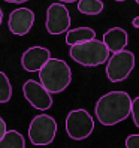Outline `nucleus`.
Here are the masks:
<instances>
[{
    "label": "nucleus",
    "instance_id": "obj_10",
    "mask_svg": "<svg viewBox=\"0 0 139 148\" xmlns=\"http://www.w3.org/2000/svg\"><path fill=\"white\" fill-rule=\"evenodd\" d=\"M51 58L49 49L45 47H30L21 56V66L27 72H39L40 67Z\"/></svg>",
    "mask_w": 139,
    "mask_h": 148
},
{
    "label": "nucleus",
    "instance_id": "obj_16",
    "mask_svg": "<svg viewBox=\"0 0 139 148\" xmlns=\"http://www.w3.org/2000/svg\"><path fill=\"white\" fill-rule=\"evenodd\" d=\"M132 117H133V123L135 126L139 129V96H136V97L132 100Z\"/></svg>",
    "mask_w": 139,
    "mask_h": 148
},
{
    "label": "nucleus",
    "instance_id": "obj_11",
    "mask_svg": "<svg viewBox=\"0 0 139 148\" xmlns=\"http://www.w3.org/2000/svg\"><path fill=\"white\" fill-rule=\"evenodd\" d=\"M102 42L105 43L111 53H117V51H121L126 48L127 42H129V36H127V32L124 29L112 27L108 32H105Z\"/></svg>",
    "mask_w": 139,
    "mask_h": 148
},
{
    "label": "nucleus",
    "instance_id": "obj_12",
    "mask_svg": "<svg viewBox=\"0 0 139 148\" xmlns=\"http://www.w3.org/2000/svg\"><path fill=\"white\" fill-rule=\"evenodd\" d=\"M96 38V32L91 27H76V29H69L66 32V43L69 47L75 45L79 42H87Z\"/></svg>",
    "mask_w": 139,
    "mask_h": 148
},
{
    "label": "nucleus",
    "instance_id": "obj_17",
    "mask_svg": "<svg viewBox=\"0 0 139 148\" xmlns=\"http://www.w3.org/2000/svg\"><path fill=\"white\" fill-rule=\"evenodd\" d=\"M126 148H139V133L127 136V139H126Z\"/></svg>",
    "mask_w": 139,
    "mask_h": 148
},
{
    "label": "nucleus",
    "instance_id": "obj_3",
    "mask_svg": "<svg viewBox=\"0 0 139 148\" xmlns=\"http://www.w3.org/2000/svg\"><path fill=\"white\" fill-rule=\"evenodd\" d=\"M69 56L73 62L85 67H96L103 64L108 60L109 49L103 42L97 40L96 38L87 42H79L71 45Z\"/></svg>",
    "mask_w": 139,
    "mask_h": 148
},
{
    "label": "nucleus",
    "instance_id": "obj_23",
    "mask_svg": "<svg viewBox=\"0 0 139 148\" xmlns=\"http://www.w3.org/2000/svg\"><path fill=\"white\" fill-rule=\"evenodd\" d=\"M114 2H126V0H114Z\"/></svg>",
    "mask_w": 139,
    "mask_h": 148
},
{
    "label": "nucleus",
    "instance_id": "obj_4",
    "mask_svg": "<svg viewBox=\"0 0 139 148\" xmlns=\"http://www.w3.org/2000/svg\"><path fill=\"white\" fill-rule=\"evenodd\" d=\"M57 135V121L47 114L36 115L29 126V139L33 145H49Z\"/></svg>",
    "mask_w": 139,
    "mask_h": 148
},
{
    "label": "nucleus",
    "instance_id": "obj_6",
    "mask_svg": "<svg viewBox=\"0 0 139 148\" xmlns=\"http://www.w3.org/2000/svg\"><path fill=\"white\" fill-rule=\"evenodd\" d=\"M135 67V54L121 49L111 56L106 64V76L111 82H121L129 78Z\"/></svg>",
    "mask_w": 139,
    "mask_h": 148
},
{
    "label": "nucleus",
    "instance_id": "obj_1",
    "mask_svg": "<svg viewBox=\"0 0 139 148\" xmlns=\"http://www.w3.org/2000/svg\"><path fill=\"white\" fill-rule=\"evenodd\" d=\"M132 112V99L126 91H109L103 94L94 106V114L102 126H115Z\"/></svg>",
    "mask_w": 139,
    "mask_h": 148
},
{
    "label": "nucleus",
    "instance_id": "obj_7",
    "mask_svg": "<svg viewBox=\"0 0 139 148\" xmlns=\"http://www.w3.org/2000/svg\"><path fill=\"white\" fill-rule=\"evenodd\" d=\"M45 27L49 34L66 33L71 27V14L63 3H51L47 9Z\"/></svg>",
    "mask_w": 139,
    "mask_h": 148
},
{
    "label": "nucleus",
    "instance_id": "obj_8",
    "mask_svg": "<svg viewBox=\"0 0 139 148\" xmlns=\"http://www.w3.org/2000/svg\"><path fill=\"white\" fill-rule=\"evenodd\" d=\"M23 93L24 97L33 108L39 111H47L53 106V97L51 93L47 91V88L40 82H36L33 79L25 81L23 85Z\"/></svg>",
    "mask_w": 139,
    "mask_h": 148
},
{
    "label": "nucleus",
    "instance_id": "obj_15",
    "mask_svg": "<svg viewBox=\"0 0 139 148\" xmlns=\"http://www.w3.org/2000/svg\"><path fill=\"white\" fill-rule=\"evenodd\" d=\"M12 97V85L5 72L0 71V103H8Z\"/></svg>",
    "mask_w": 139,
    "mask_h": 148
},
{
    "label": "nucleus",
    "instance_id": "obj_20",
    "mask_svg": "<svg viewBox=\"0 0 139 148\" xmlns=\"http://www.w3.org/2000/svg\"><path fill=\"white\" fill-rule=\"evenodd\" d=\"M6 3H16V5H20V3H24V2H29V0H5Z\"/></svg>",
    "mask_w": 139,
    "mask_h": 148
},
{
    "label": "nucleus",
    "instance_id": "obj_9",
    "mask_svg": "<svg viewBox=\"0 0 139 148\" xmlns=\"http://www.w3.org/2000/svg\"><path fill=\"white\" fill-rule=\"evenodd\" d=\"M34 23V12L29 8H16L9 14L8 27L9 32L15 36H24L27 34Z\"/></svg>",
    "mask_w": 139,
    "mask_h": 148
},
{
    "label": "nucleus",
    "instance_id": "obj_24",
    "mask_svg": "<svg viewBox=\"0 0 139 148\" xmlns=\"http://www.w3.org/2000/svg\"><path fill=\"white\" fill-rule=\"evenodd\" d=\"M135 2H136V3H138V5H139V0H135Z\"/></svg>",
    "mask_w": 139,
    "mask_h": 148
},
{
    "label": "nucleus",
    "instance_id": "obj_22",
    "mask_svg": "<svg viewBox=\"0 0 139 148\" xmlns=\"http://www.w3.org/2000/svg\"><path fill=\"white\" fill-rule=\"evenodd\" d=\"M2 21H3V11L0 9V25H2Z\"/></svg>",
    "mask_w": 139,
    "mask_h": 148
},
{
    "label": "nucleus",
    "instance_id": "obj_19",
    "mask_svg": "<svg viewBox=\"0 0 139 148\" xmlns=\"http://www.w3.org/2000/svg\"><path fill=\"white\" fill-rule=\"evenodd\" d=\"M132 25L135 29H139V16H135V18L132 20Z\"/></svg>",
    "mask_w": 139,
    "mask_h": 148
},
{
    "label": "nucleus",
    "instance_id": "obj_21",
    "mask_svg": "<svg viewBox=\"0 0 139 148\" xmlns=\"http://www.w3.org/2000/svg\"><path fill=\"white\" fill-rule=\"evenodd\" d=\"M62 3H73V2H78V0H58Z\"/></svg>",
    "mask_w": 139,
    "mask_h": 148
},
{
    "label": "nucleus",
    "instance_id": "obj_2",
    "mask_svg": "<svg viewBox=\"0 0 139 148\" xmlns=\"http://www.w3.org/2000/svg\"><path fill=\"white\" fill-rule=\"evenodd\" d=\"M40 84L49 91L63 93L72 81V72L69 64L62 58H49L39 71Z\"/></svg>",
    "mask_w": 139,
    "mask_h": 148
},
{
    "label": "nucleus",
    "instance_id": "obj_13",
    "mask_svg": "<svg viewBox=\"0 0 139 148\" xmlns=\"http://www.w3.org/2000/svg\"><path fill=\"white\" fill-rule=\"evenodd\" d=\"M0 148H25L24 136L18 130H6L0 139Z\"/></svg>",
    "mask_w": 139,
    "mask_h": 148
},
{
    "label": "nucleus",
    "instance_id": "obj_14",
    "mask_svg": "<svg viewBox=\"0 0 139 148\" xmlns=\"http://www.w3.org/2000/svg\"><path fill=\"white\" fill-rule=\"evenodd\" d=\"M103 8L102 0H78V11L84 15H99Z\"/></svg>",
    "mask_w": 139,
    "mask_h": 148
},
{
    "label": "nucleus",
    "instance_id": "obj_18",
    "mask_svg": "<svg viewBox=\"0 0 139 148\" xmlns=\"http://www.w3.org/2000/svg\"><path fill=\"white\" fill-rule=\"evenodd\" d=\"M5 132H6V123H5V120L0 117V139L5 135Z\"/></svg>",
    "mask_w": 139,
    "mask_h": 148
},
{
    "label": "nucleus",
    "instance_id": "obj_5",
    "mask_svg": "<svg viewBox=\"0 0 139 148\" xmlns=\"http://www.w3.org/2000/svg\"><path fill=\"white\" fill-rule=\"evenodd\" d=\"M94 130V120L85 109H73L66 117V132L73 141H84Z\"/></svg>",
    "mask_w": 139,
    "mask_h": 148
}]
</instances>
